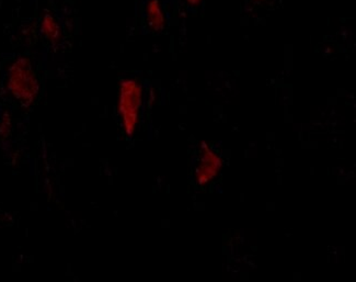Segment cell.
<instances>
[{
    "label": "cell",
    "instance_id": "cell-3",
    "mask_svg": "<svg viewBox=\"0 0 356 282\" xmlns=\"http://www.w3.org/2000/svg\"><path fill=\"white\" fill-rule=\"evenodd\" d=\"M222 166V158L217 155L214 150L207 146V143H203L199 163L196 165L195 169V178L197 184L204 186L209 182H212L213 179L216 178L217 175L220 173Z\"/></svg>",
    "mask_w": 356,
    "mask_h": 282
},
{
    "label": "cell",
    "instance_id": "cell-6",
    "mask_svg": "<svg viewBox=\"0 0 356 282\" xmlns=\"http://www.w3.org/2000/svg\"><path fill=\"white\" fill-rule=\"evenodd\" d=\"M11 121L8 114L3 116V120L0 122V136L5 139L10 134Z\"/></svg>",
    "mask_w": 356,
    "mask_h": 282
},
{
    "label": "cell",
    "instance_id": "cell-8",
    "mask_svg": "<svg viewBox=\"0 0 356 282\" xmlns=\"http://www.w3.org/2000/svg\"><path fill=\"white\" fill-rule=\"evenodd\" d=\"M258 1H262V0H258Z\"/></svg>",
    "mask_w": 356,
    "mask_h": 282
},
{
    "label": "cell",
    "instance_id": "cell-7",
    "mask_svg": "<svg viewBox=\"0 0 356 282\" xmlns=\"http://www.w3.org/2000/svg\"><path fill=\"white\" fill-rule=\"evenodd\" d=\"M203 0H186V3L191 6H199Z\"/></svg>",
    "mask_w": 356,
    "mask_h": 282
},
{
    "label": "cell",
    "instance_id": "cell-4",
    "mask_svg": "<svg viewBox=\"0 0 356 282\" xmlns=\"http://www.w3.org/2000/svg\"><path fill=\"white\" fill-rule=\"evenodd\" d=\"M146 19L152 31H161L165 26V16L161 0H148L146 3Z\"/></svg>",
    "mask_w": 356,
    "mask_h": 282
},
{
    "label": "cell",
    "instance_id": "cell-2",
    "mask_svg": "<svg viewBox=\"0 0 356 282\" xmlns=\"http://www.w3.org/2000/svg\"><path fill=\"white\" fill-rule=\"evenodd\" d=\"M143 106V86L136 79H123L120 84L118 112L127 136H133L140 121Z\"/></svg>",
    "mask_w": 356,
    "mask_h": 282
},
{
    "label": "cell",
    "instance_id": "cell-5",
    "mask_svg": "<svg viewBox=\"0 0 356 282\" xmlns=\"http://www.w3.org/2000/svg\"><path fill=\"white\" fill-rule=\"evenodd\" d=\"M41 31L43 36L53 45L60 42V38H62V29H60L58 21L56 20L54 16L49 15V13L43 17L41 24Z\"/></svg>",
    "mask_w": 356,
    "mask_h": 282
},
{
    "label": "cell",
    "instance_id": "cell-1",
    "mask_svg": "<svg viewBox=\"0 0 356 282\" xmlns=\"http://www.w3.org/2000/svg\"><path fill=\"white\" fill-rule=\"evenodd\" d=\"M7 87L22 106L29 107L33 104L39 95L40 83L31 61L26 57H19L11 64Z\"/></svg>",
    "mask_w": 356,
    "mask_h": 282
}]
</instances>
